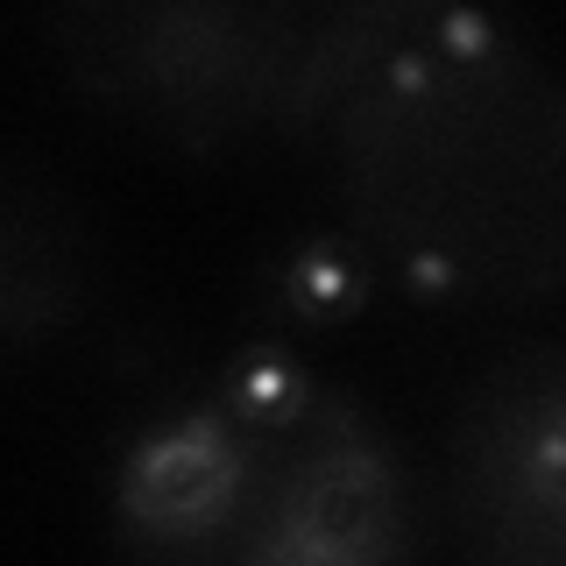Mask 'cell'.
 <instances>
[{
    "mask_svg": "<svg viewBox=\"0 0 566 566\" xmlns=\"http://www.w3.org/2000/svg\"><path fill=\"white\" fill-rule=\"evenodd\" d=\"M326 220L439 312L566 297V64L503 0H447L312 142Z\"/></svg>",
    "mask_w": 566,
    "mask_h": 566,
    "instance_id": "1",
    "label": "cell"
},
{
    "mask_svg": "<svg viewBox=\"0 0 566 566\" xmlns=\"http://www.w3.org/2000/svg\"><path fill=\"white\" fill-rule=\"evenodd\" d=\"M447 0H43L50 71L99 128L177 164L305 156Z\"/></svg>",
    "mask_w": 566,
    "mask_h": 566,
    "instance_id": "2",
    "label": "cell"
},
{
    "mask_svg": "<svg viewBox=\"0 0 566 566\" xmlns=\"http://www.w3.org/2000/svg\"><path fill=\"white\" fill-rule=\"evenodd\" d=\"M220 397L248 432V517L234 566H382L439 545V503L397 432L291 354L227 368Z\"/></svg>",
    "mask_w": 566,
    "mask_h": 566,
    "instance_id": "3",
    "label": "cell"
},
{
    "mask_svg": "<svg viewBox=\"0 0 566 566\" xmlns=\"http://www.w3.org/2000/svg\"><path fill=\"white\" fill-rule=\"evenodd\" d=\"M439 538L495 566H566V340L482 361L439 424Z\"/></svg>",
    "mask_w": 566,
    "mask_h": 566,
    "instance_id": "4",
    "label": "cell"
},
{
    "mask_svg": "<svg viewBox=\"0 0 566 566\" xmlns=\"http://www.w3.org/2000/svg\"><path fill=\"white\" fill-rule=\"evenodd\" d=\"M248 517V432L220 382L149 418L106 474V538L135 559L234 566Z\"/></svg>",
    "mask_w": 566,
    "mask_h": 566,
    "instance_id": "5",
    "label": "cell"
},
{
    "mask_svg": "<svg viewBox=\"0 0 566 566\" xmlns=\"http://www.w3.org/2000/svg\"><path fill=\"white\" fill-rule=\"evenodd\" d=\"M106 220L43 156L0 149V376L57 354L106 291Z\"/></svg>",
    "mask_w": 566,
    "mask_h": 566,
    "instance_id": "6",
    "label": "cell"
}]
</instances>
